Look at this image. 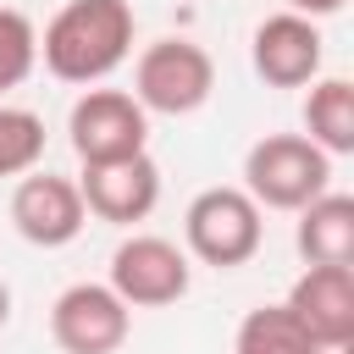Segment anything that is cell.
I'll return each instance as SVG.
<instances>
[{
	"mask_svg": "<svg viewBox=\"0 0 354 354\" xmlns=\"http://www.w3.org/2000/svg\"><path fill=\"white\" fill-rule=\"evenodd\" d=\"M321 55H326L321 22H310L299 11H271L254 28V39H249V66L271 88H304V83H315L321 77Z\"/></svg>",
	"mask_w": 354,
	"mask_h": 354,
	"instance_id": "obj_9",
	"label": "cell"
},
{
	"mask_svg": "<svg viewBox=\"0 0 354 354\" xmlns=\"http://www.w3.org/2000/svg\"><path fill=\"white\" fill-rule=\"evenodd\" d=\"M44 160V122L28 105L0 100V177H28Z\"/></svg>",
	"mask_w": 354,
	"mask_h": 354,
	"instance_id": "obj_15",
	"label": "cell"
},
{
	"mask_svg": "<svg viewBox=\"0 0 354 354\" xmlns=\"http://www.w3.org/2000/svg\"><path fill=\"white\" fill-rule=\"evenodd\" d=\"M66 138L77 166H111L149 149V116L127 88H83L66 111Z\"/></svg>",
	"mask_w": 354,
	"mask_h": 354,
	"instance_id": "obj_5",
	"label": "cell"
},
{
	"mask_svg": "<svg viewBox=\"0 0 354 354\" xmlns=\"http://www.w3.org/2000/svg\"><path fill=\"white\" fill-rule=\"evenodd\" d=\"M6 321H11V288L0 282V332H6Z\"/></svg>",
	"mask_w": 354,
	"mask_h": 354,
	"instance_id": "obj_19",
	"label": "cell"
},
{
	"mask_svg": "<svg viewBox=\"0 0 354 354\" xmlns=\"http://www.w3.org/2000/svg\"><path fill=\"white\" fill-rule=\"evenodd\" d=\"M266 243V210L238 188V183H216L199 188L183 210V254L216 271L249 266Z\"/></svg>",
	"mask_w": 354,
	"mask_h": 354,
	"instance_id": "obj_2",
	"label": "cell"
},
{
	"mask_svg": "<svg viewBox=\"0 0 354 354\" xmlns=\"http://www.w3.org/2000/svg\"><path fill=\"white\" fill-rule=\"evenodd\" d=\"M11 227L17 238H28L33 249H66L83 227H88V210H83V194L72 177L61 171H28L17 177L11 188Z\"/></svg>",
	"mask_w": 354,
	"mask_h": 354,
	"instance_id": "obj_8",
	"label": "cell"
},
{
	"mask_svg": "<svg viewBox=\"0 0 354 354\" xmlns=\"http://www.w3.org/2000/svg\"><path fill=\"white\" fill-rule=\"evenodd\" d=\"M133 332V310L111 293V282H72L50 304V337L61 354H116Z\"/></svg>",
	"mask_w": 354,
	"mask_h": 354,
	"instance_id": "obj_7",
	"label": "cell"
},
{
	"mask_svg": "<svg viewBox=\"0 0 354 354\" xmlns=\"http://www.w3.org/2000/svg\"><path fill=\"white\" fill-rule=\"evenodd\" d=\"M111 293L127 304V310H166L188 293L194 282V266L188 254L160 238V232H127L116 249H111Z\"/></svg>",
	"mask_w": 354,
	"mask_h": 354,
	"instance_id": "obj_6",
	"label": "cell"
},
{
	"mask_svg": "<svg viewBox=\"0 0 354 354\" xmlns=\"http://www.w3.org/2000/svg\"><path fill=\"white\" fill-rule=\"evenodd\" d=\"M33 66H39V28L22 11L0 6V100L11 88H22L33 77Z\"/></svg>",
	"mask_w": 354,
	"mask_h": 354,
	"instance_id": "obj_16",
	"label": "cell"
},
{
	"mask_svg": "<svg viewBox=\"0 0 354 354\" xmlns=\"http://www.w3.org/2000/svg\"><path fill=\"white\" fill-rule=\"evenodd\" d=\"M133 33L138 22L127 0H66L39 33V61L61 83L100 88L133 55Z\"/></svg>",
	"mask_w": 354,
	"mask_h": 354,
	"instance_id": "obj_1",
	"label": "cell"
},
{
	"mask_svg": "<svg viewBox=\"0 0 354 354\" xmlns=\"http://www.w3.org/2000/svg\"><path fill=\"white\" fill-rule=\"evenodd\" d=\"M260 210H304L332 188V155H321L304 133H266L243 155V183H238Z\"/></svg>",
	"mask_w": 354,
	"mask_h": 354,
	"instance_id": "obj_3",
	"label": "cell"
},
{
	"mask_svg": "<svg viewBox=\"0 0 354 354\" xmlns=\"http://www.w3.org/2000/svg\"><path fill=\"white\" fill-rule=\"evenodd\" d=\"M293 243H299L304 266H354V199L332 194V188L321 199H310L299 210Z\"/></svg>",
	"mask_w": 354,
	"mask_h": 354,
	"instance_id": "obj_12",
	"label": "cell"
},
{
	"mask_svg": "<svg viewBox=\"0 0 354 354\" xmlns=\"http://www.w3.org/2000/svg\"><path fill=\"white\" fill-rule=\"evenodd\" d=\"M310 348L315 343L288 315V304H254L232 332V354H310Z\"/></svg>",
	"mask_w": 354,
	"mask_h": 354,
	"instance_id": "obj_14",
	"label": "cell"
},
{
	"mask_svg": "<svg viewBox=\"0 0 354 354\" xmlns=\"http://www.w3.org/2000/svg\"><path fill=\"white\" fill-rule=\"evenodd\" d=\"M282 304L310 343H354V266H304Z\"/></svg>",
	"mask_w": 354,
	"mask_h": 354,
	"instance_id": "obj_11",
	"label": "cell"
},
{
	"mask_svg": "<svg viewBox=\"0 0 354 354\" xmlns=\"http://www.w3.org/2000/svg\"><path fill=\"white\" fill-rule=\"evenodd\" d=\"M77 194H83L88 216H100L111 227H133L160 205V166H155L149 149L127 155V160H111V166H83Z\"/></svg>",
	"mask_w": 354,
	"mask_h": 354,
	"instance_id": "obj_10",
	"label": "cell"
},
{
	"mask_svg": "<svg viewBox=\"0 0 354 354\" xmlns=\"http://www.w3.org/2000/svg\"><path fill=\"white\" fill-rule=\"evenodd\" d=\"M304 138L321 155H354V83L348 77H315L304 94Z\"/></svg>",
	"mask_w": 354,
	"mask_h": 354,
	"instance_id": "obj_13",
	"label": "cell"
},
{
	"mask_svg": "<svg viewBox=\"0 0 354 354\" xmlns=\"http://www.w3.org/2000/svg\"><path fill=\"white\" fill-rule=\"evenodd\" d=\"M310 354H354V343H315Z\"/></svg>",
	"mask_w": 354,
	"mask_h": 354,
	"instance_id": "obj_18",
	"label": "cell"
},
{
	"mask_svg": "<svg viewBox=\"0 0 354 354\" xmlns=\"http://www.w3.org/2000/svg\"><path fill=\"white\" fill-rule=\"evenodd\" d=\"M127 94L144 105V116H194L216 94V61H210L205 44L166 33V39L138 50Z\"/></svg>",
	"mask_w": 354,
	"mask_h": 354,
	"instance_id": "obj_4",
	"label": "cell"
},
{
	"mask_svg": "<svg viewBox=\"0 0 354 354\" xmlns=\"http://www.w3.org/2000/svg\"><path fill=\"white\" fill-rule=\"evenodd\" d=\"M348 0H288V11H299V17H310V22H321V17H337Z\"/></svg>",
	"mask_w": 354,
	"mask_h": 354,
	"instance_id": "obj_17",
	"label": "cell"
}]
</instances>
